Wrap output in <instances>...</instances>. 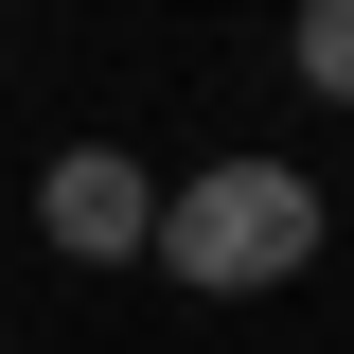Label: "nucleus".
<instances>
[{
  "label": "nucleus",
  "mask_w": 354,
  "mask_h": 354,
  "mask_svg": "<svg viewBox=\"0 0 354 354\" xmlns=\"http://www.w3.org/2000/svg\"><path fill=\"white\" fill-rule=\"evenodd\" d=\"M36 230L71 266H142L160 248V177L124 160V142H53V177H36Z\"/></svg>",
  "instance_id": "obj_2"
},
{
  "label": "nucleus",
  "mask_w": 354,
  "mask_h": 354,
  "mask_svg": "<svg viewBox=\"0 0 354 354\" xmlns=\"http://www.w3.org/2000/svg\"><path fill=\"white\" fill-rule=\"evenodd\" d=\"M283 53H301L319 106H354V0H301V36H283Z\"/></svg>",
  "instance_id": "obj_3"
},
{
  "label": "nucleus",
  "mask_w": 354,
  "mask_h": 354,
  "mask_svg": "<svg viewBox=\"0 0 354 354\" xmlns=\"http://www.w3.org/2000/svg\"><path fill=\"white\" fill-rule=\"evenodd\" d=\"M337 248V213H319V177L301 160H266V142H230V160L160 177V283H195V301H283L301 266Z\"/></svg>",
  "instance_id": "obj_1"
}]
</instances>
